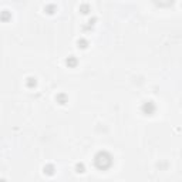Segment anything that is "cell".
Instances as JSON below:
<instances>
[{"mask_svg":"<svg viewBox=\"0 0 182 182\" xmlns=\"http://www.w3.org/2000/svg\"><path fill=\"white\" fill-rule=\"evenodd\" d=\"M57 101H60V104H66V95L64 94H60V95H57Z\"/></svg>","mask_w":182,"mask_h":182,"instance_id":"8992f818","label":"cell"},{"mask_svg":"<svg viewBox=\"0 0 182 182\" xmlns=\"http://www.w3.org/2000/svg\"><path fill=\"white\" fill-rule=\"evenodd\" d=\"M36 84H37V81H36V78H33V77L27 78V87H30V88H33V87H36Z\"/></svg>","mask_w":182,"mask_h":182,"instance_id":"3957f363","label":"cell"},{"mask_svg":"<svg viewBox=\"0 0 182 182\" xmlns=\"http://www.w3.org/2000/svg\"><path fill=\"white\" fill-rule=\"evenodd\" d=\"M44 172H47L48 175H53V174H54V166H51V165L44 166Z\"/></svg>","mask_w":182,"mask_h":182,"instance_id":"5b68a950","label":"cell"},{"mask_svg":"<svg viewBox=\"0 0 182 182\" xmlns=\"http://www.w3.org/2000/svg\"><path fill=\"white\" fill-rule=\"evenodd\" d=\"M142 111H144L147 115H152L155 113V104L152 101H147L144 105H142Z\"/></svg>","mask_w":182,"mask_h":182,"instance_id":"7a4b0ae2","label":"cell"},{"mask_svg":"<svg viewBox=\"0 0 182 182\" xmlns=\"http://www.w3.org/2000/svg\"><path fill=\"white\" fill-rule=\"evenodd\" d=\"M78 47L86 48V47H87V41H86V40H78Z\"/></svg>","mask_w":182,"mask_h":182,"instance_id":"ba28073f","label":"cell"},{"mask_svg":"<svg viewBox=\"0 0 182 182\" xmlns=\"http://www.w3.org/2000/svg\"><path fill=\"white\" fill-rule=\"evenodd\" d=\"M75 169H77V172H84V165L83 164H77V165H75Z\"/></svg>","mask_w":182,"mask_h":182,"instance_id":"52a82bcc","label":"cell"},{"mask_svg":"<svg viewBox=\"0 0 182 182\" xmlns=\"http://www.w3.org/2000/svg\"><path fill=\"white\" fill-rule=\"evenodd\" d=\"M66 63H67V66H70V67H73V66H75V64H77V60H75L74 58V57H68V58L67 60H66Z\"/></svg>","mask_w":182,"mask_h":182,"instance_id":"277c9868","label":"cell"},{"mask_svg":"<svg viewBox=\"0 0 182 182\" xmlns=\"http://www.w3.org/2000/svg\"><path fill=\"white\" fill-rule=\"evenodd\" d=\"M94 164H95V166L98 169H108L111 165H113V157L110 155L108 152H105V151H101V152H98L95 155V158H94Z\"/></svg>","mask_w":182,"mask_h":182,"instance_id":"6da1fadb","label":"cell"}]
</instances>
